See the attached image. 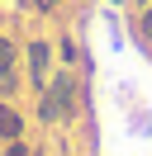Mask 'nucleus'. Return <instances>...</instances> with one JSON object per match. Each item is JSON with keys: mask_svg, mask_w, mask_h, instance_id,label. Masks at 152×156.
Instances as JSON below:
<instances>
[{"mask_svg": "<svg viewBox=\"0 0 152 156\" xmlns=\"http://www.w3.org/2000/svg\"><path fill=\"white\" fill-rule=\"evenodd\" d=\"M0 137H19V114L0 104Z\"/></svg>", "mask_w": 152, "mask_h": 156, "instance_id": "3", "label": "nucleus"}, {"mask_svg": "<svg viewBox=\"0 0 152 156\" xmlns=\"http://www.w3.org/2000/svg\"><path fill=\"white\" fill-rule=\"evenodd\" d=\"M10 62H14V43H5V38H0V76L10 71Z\"/></svg>", "mask_w": 152, "mask_h": 156, "instance_id": "4", "label": "nucleus"}, {"mask_svg": "<svg viewBox=\"0 0 152 156\" xmlns=\"http://www.w3.org/2000/svg\"><path fill=\"white\" fill-rule=\"evenodd\" d=\"M138 29H142V38H152V5L142 10V19H138Z\"/></svg>", "mask_w": 152, "mask_h": 156, "instance_id": "5", "label": "nucleus"}, {"mask_svg": "<svg viewBox=\"0 0 152 156\" xmlns=\"http://www.w3.org/2000/svg\"><path fill=\"white\" fill-rule=\"evenodd\" d=\"M48 57H52V52H48V43H33V48H28V71H33V80L48 76Z\"/></svg>", "mask_w": 152, "mask_h": 156, "instance_id": "2", "label": "nucleus"}, {"mask_svg": "<svg viewBox=\"0 0 152 156\" xmlns=\"http://www.w3.org/2000/svg\"><path fill=\"white\" fill-rule=\"evenodd\" d=\"M76 109V76H57L52 90H48V104H43V118H62Z\"/></svg>", "mask_w": 152, "mask_h": 156, "instance_id": "1", "label": "nucleus"}]
</instances>
